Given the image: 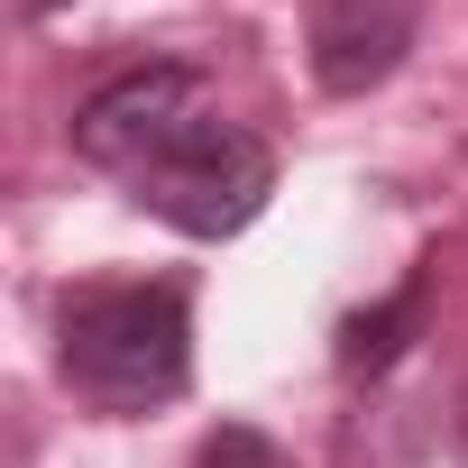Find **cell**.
<instances>
[{
  "label": "cell",
  "mask_w": 468,
  "mask_h": 468,
  "mask_svg": "<svg viewBox=\"0 0 468 468\" xmlns=\"http://www.w3.org/2000/svg\"><path fill=\"white\" fill-rule=\"evenodd\" d=\"M74 156L101 165L138 211H156L184 239H229L276 193L267 138L229 120L193 65H129L74 111Z\"/></svg>",
  "instance_id": "1"
},
{
  "label": "cell",
  "mask_w": 468,
  "mask_h": 468,
  "mask_svg": "<svg viewBox=\"0 0 468 468\" xmlns=\"http://www.w3.org/2000/svg\"><path fill=\"white\" fill-rule=\"evenodd\" d=\"M56 367L92 413H156L193 386L184 285H74L56 303Z\"/></svg>",
  "instance_id": "2"
},
{
  "label": "cell",
  "mask_w": 468,
  "mask_h": 468,
  "mask_svg": "<svg viewBox=\"0 0 468 468\" xmlns=\"http://www.w3.org/2000/svg\"><path fill=\"white\" fill-rule=\"evenodd\" d=\"M413 28H422V0H303L313 74H322V92H340V101L377 92V83L413 56Z\"/></svg>",
  "instance_id": "3"
},
{
  "label": "cell",
  "mask_w": 468,
  "mask_h": 468,
  "mask_svg": "<svg viewBox=\"0 0 468 468\" xmlns=\"http://www.w3.org/2000/svg\"><path fill=\"white\" fill-rule=\"evenodd\" d=\"M413 322H422V276H413L395 303H377V313H358V322L340 331V367H349V377L395 367V358H404V340H413Z\"/></svg>",
  "instance_id": "4"
},
{
  "label": "cell",
  "mask_w": 468,
  "mask_h": 468,
  "mask_svg": "<svg viewBox=\"0 0 468 468\" xmlns=\"http://www.w3.org/2000/svg\"><path fill=\"white\" fill-rule=\"evenodd\" d=\"M193 468H294V450H285V441H267L258 422H220V431H202Z\"/></svg>",
  "instance_id": "5"
},
{
  "label": "cell",
  "mask_w": 468,
  "mask_h": 468,
  "mask_svg": "<svg viewBox=\"0 0 468 468\" xmlns=\"http://www.w3.org/2000/svg\"><path fill=\"white\" fill-rule=\"evenodd\" d=\"M10 10H19V19H47V10H56V0H10Z\"/></svg>",
  "instance_id": "6"
},
{
  "label": "cell",
  "mask_w": 468,
  "mask_h": 468,
  "mask_svg": "<svg viewBox=\"0 0 468 468\" xmlns=\"http://www.w3.org/2000/svg\"><path fill=\"white\" fill-rule=\"evenodd\" d=\"M459 459H468V395H459Z\"/></svg>",
  "instance_id": "7"
}]
</instances>
